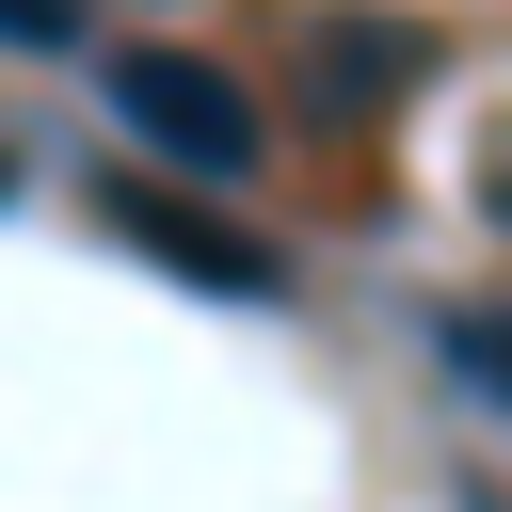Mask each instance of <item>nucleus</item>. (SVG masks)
I'll return each instance as SVG.
<instances>
[{"label": "nucleus", "instance_id": "obj_3", "mask_svg": "<svg viewBox=\"0 0 512 512\" xmlns=\"http://www.w3.org/2000/svg\"><path fill=\"white\" fill-rule=\"evenodd\" d=\"M0 48H80V0H0Z\"/></svg>", "mask_w": 512, "mask_h": 512}, {"label": "nucleus", "instance_id": "obj_4", "mask_svg": "<svg viewBox=\"0 0 512 512\" xmlns=\"http://www.w3.org/2000/svg\"><path fill=\"white\" fill-rule=\"evenodd\" d=\"M0 192H16V160H0Z\"/></svg>", "mask_w": 512, "mask_h": 512}, {"label": "nucleus", "instance_id": "obj_1", "mask_svg": "<svg viewBox=\"0 0 512 512\" xmlns=\"http://www.w3.org/2000/svg\"><path fill=\"white\" fill-rule=\"evenodd\" d=\"M96 96H112V128H128V144H160L192 192H240V176L272 160V112H256L208 48H112V64H96Z\"/></svg>", "mask_w": 512, "mask_h": 512}, {"label": "nucleus", "instance_id": "obj_2", "mask_svg": "<svg viewBox=\"0 0 512 512\" xmlns=\"http://www.w3.org/2000/svg\"><path fill=\"white\" fill-rule=\"evenodd\" d=\"M112 224L160 256V272H192V288H224V304H288V256L272 240H224L192 192H144V176H112Z\"/></svg>", "mask_w": 512, "mask_h": 512}]
</instances>
